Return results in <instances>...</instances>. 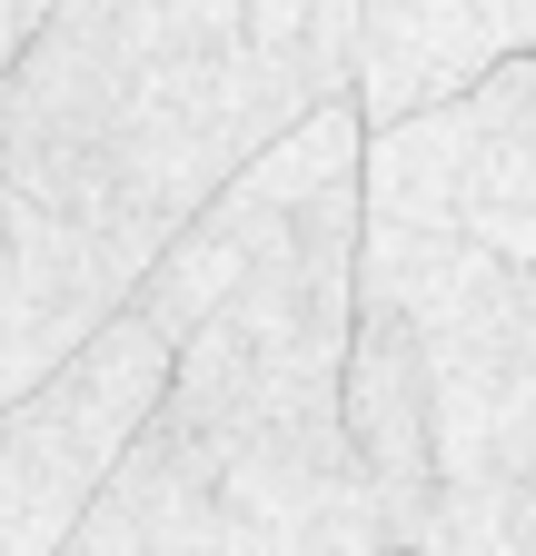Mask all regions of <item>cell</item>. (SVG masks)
I'll use <instances>...</instances> for the list:
<instances>
[{
    "label": "cell",
    "mask_w": 536,
    "mask_h": 556,
    "mask_svg": "<svg viewBox=\"0 0 536 556\" xmlns=\"http://www.w3.org/2000/svg\"><path fill=\"white\" fill-rule=\"evenodd\" d=\"M358 90V0H60L0 70V397L110 328L268 139Z\"/></svg>",
    "instance_id": "cell-1"
},
{
    "label": "cell",
    "mask_w": 536,
    "mask_h": 556,
    "mask_svg": "<svg viewBox=\"0 0 536 556\" xmlns=\"http://www.w3.org/2000/svg\"><path fill=\"white\" fill-rule=\"evenodd\" d=\"M368 179H328L298 229L169 348V388L60 556H387L348 438Z\"/></svg>",
    "instance_id": "cell-2"
},
{
    "label": "cell",
    "mask_w": 536,
    "mask_h": 556,
    "mask_svg": "<svg viewBox=\"0 0 536 556\" xmlns=\"http://www.w3.org/2000/svg\"><path fill=\"white\" fill-rule=\"evenodd\" d=\"M348 438L387 556H536V258L368 219Z\"/></svg>",
    "instance_id": "cell-3"
},
{
    "label": "cell",
    "mask_w": 536,
    "mask_h": 556,
    "mask_svg": "<svg viewBox=\"0 0 536 556\" xmlns=\"http://www.w3.org/2000/svg\"><path fill=\"white\" fill-rule=\"evenodd\" d=\"M169 388V338L150 308H119L90 328L50 378L0 397V556H60L129 438L150 428Z\"/></svg>",
    "instance_id": "cell-4"
},
{
    "label": "cell",
    "mask_w": 536,
    "mask_h": 556,
    "mask_svg": "<svg viewBox=\"0 0 536 556\" xmlns=\"http://www.w3.org/2000/svg\"><path fill=\"white\" fill-rule=\"evenodd\" d=\"M358 179H368V219L536 258V50L497 60L477 90L397 129H368Z\"/></svg>",
    "instance_id": "cell-5"
},
{
    "label": "cell",
    "mask_w": 536,
    "mask_h": 556,
    "mask_svg": "<svg viewBox=\"0 0 536 556\" xmlns=\"http://www.w3.org/2000/svg\"><path fill=\"white\" fill-rule=\"evenodd\" d=\"M536 50V0H358V119L397 129Z\"/></svg>",
    "instance_id": "cell-6"
},
{
    "label": "cell",
    "mask_w": 536,
    "mask_h": 556,
    "mask_svg": "<svg viewBox=\"0 0 536 556\" xmlns=\"http://www.w3.org/2000/svg\"><path fill=\"white\" fill-rule=\"evenodd\" d=\"M50 11H60V0H0V70H11V60L50 30Z\"/></svg>",
    "instance_id": "cell-7"
},
{
    "label": "cell",
    "mask_w": 536,
    "mask_h": 556,
    "mask_svg": "<svg viewBox=\"0 0 536 556\" xmlns=\"http://www.w3.org/2000/svg\"><path fill=\"white\" fill-rule=\"evenodd\" d=\"M0 348H11V229H0Z\"/></svg>",
    "instance_id": "cell-8"
}]
</instances>
